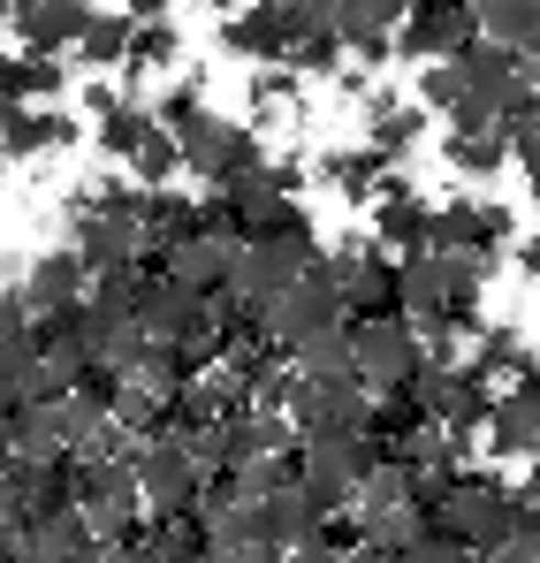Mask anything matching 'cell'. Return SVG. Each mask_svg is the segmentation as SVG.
Wrapping results in <instances>:
<instances>
[{"label":"cell","instance_id":"obj_1","mask_svg":"<svg viewBox=\"0 0 540 563\" xmlns=\"http://www.w3.org/2000/svg\"><path fill=\"white\" fill-rule=\"evenodd\" d=\"M427 526L456 549H510V541H526V503L495 472H456L450 495L427 510Z\"/></svg>","mask_w":540,"mask_h":563},{"label":"cell","instance_id":"obj_2","mask_svg":"<svg viewBox=\"0 0 540 563\" xmlns=\"http://www.w3.org/2000/svg\"><path fill=\"white\" fill-rule=\"evenodd\" d=\"M69 252L85 260V275H107V267H145V236H137V184H107V190H91V198H77Z\"/></svg>","mask_w":540,"mask_h":563},{"label":"cell","instance_id":"obj_3","mask_svg":"<svg viewBox=\"0 0 540 563\" xmlns=\"http://www.w3.org/2000/svg\"><path fill=\"white\" fill-rule=\"evenodd\" d=\"M351 374L388 396V388H411L427 374V335L404 320V312H381V320H351Z\"/></svg>","mask_w":540,"mask_h":563},{"label":"cell","instance_id":"obj_4","mask_svg":"<svg viewBox=\"0 0 540 563\" xmlns=\"http://www.w3.org/2000/svg\"><path fill=\"white\" fill-rule=\"evenodd\" d=\"M373 465H381L373 434H320V442H297V487L320 503V518L351 510Z\"/></svg>","mask_w":540,"mask_h":563},{"label":"cell","instance_id":"obj_5","mask_svg":"<svg viewBox=\"0 0 540 563\" xmlns=\"http://www.w3.org/2000/svg\"><path fill=\"white\" fill-rule=\"evenodd\" d=\"M183 145V176L206 190H229L244 168H260L267 153H260V130L252 122H221V114H206V122H190L176 137Z\"/></svg>","mask_w":540,"mask_h":563},{"label":"cell","instance_id":"obj_6","mask_svg":"<svg viewBox=\"0 0 540 563\" xmlns=\"http://www.w3.org/2000/svg\"><path fill=\"white\" fill-rule=\"evenodd\" d=\"M289 427H297V442H320V434H365V419H373V388L365 380H305L289 388Z\"/></svg>","mask_w":540,"mask_h":563},{"label":"cell","instance_id":"obj_7","mask_svg":"<svg viewBox=\"0 0 540 563\" xmlns=\"http://www.w3.org/2000/svg\"><path fill=\"white\" fill-rule=\"evenodd\" d=\"M69 465H77V457H69ZM77 510H85V526L99 533V541H114V533H130V526L145 518L130 450H122V457H91V465H77Z\"/></svg>","mask_w":540,"mask_h":563},{"label":"cell","instance_id":"obj_8","mask_svg":"<svg viewBox=\"0 0 540 563\" xmlns=\"http://www.w3.org/2000/svg\"><path fill=\"white\" fill-rule=\"evenodd\" d=\"M312 260H320V236H260V244H244V252H236L229 297H244L252 312H267V305H274V297H282L297 275H305Z\"/></svg>","mask_w":540,"mask_h":563},{"label":"cell","instance_id":"obj_9","mask_svg":"<svg viewBox=\"0 0 540 563\" xmlns=\"http://www.w3.org/2000/svg\"><path fill=\"white\" fill-rule=\"evenodd\" d=\"M320 275L335 282L343 320H381V312H404V305H396V260H388V252H373V244L320 252Z\"/></svg>","mask_w":540,"mask_h":563},{"label":"cell","instance_id":"obj_10","mask_svg":"<svg viewBox=\"0 0 540 563\" xmlns=\"http://www.w3.org/2000/svg\"><path fill=\"white\" fill-rule=\"evenodd\" d=\"M335 320H343V297H335V282L320 275V260H312V267H305V275H297V282H289V289L267 305V312H260V328H267V343L282 351V358H289L305 335L335 328Z\"/></svg>","mask_w":540,"mask_h":563},{"label":"cell","instance_id":"obj_11","mask_svg":"<svg viewBox=\"0 0 540 563\" xmlns=\"http://www.w3.org/2000/svg\"><path fill=\"white\" fill-rule=\"evenodd\" d=\"M130 465H137V503H145L153 518H183V510H198L206 472L190 465V450H183L176 434H168V442H130Z\"/></svg>","mask_w":540,"mask_h":563},{"label":"cell","instance_id":"obj_12","mask_svg":"<svg viewBox=\"0 0 540 563\" xmlns=\"http://www.w3.org/2000/svg\"><path fill=\"white\" fill-rule=\"evenodd\" d=\"M487 457L495 465H518V457H540V366L518 374L510 388H495V411H487Z\"/></svg>","mask_w":540,"mask_h":563},{"label":"cell","instance_id":"obj_13","mask_svg":"<svg viewBox=\"0 0 540 563\" xmlns=\"http://www.w3.org/2000/svg\"><path fill=\"white\" fill-rule=\"evenodd\" d=\"M503 236H510V213L495 198H450V206H434L427 252H495L503 260Z\"/></svg>","mask_w":540,"mask_h":563},{"label":"cell","instance_id":"obj_14","mask_svg":"<svg viewBox=\"0 0 540 563\" xmlns=\"http://www.w3.org/2000/svg\"><path fill=\"white\" fill-rule=\"evenodd\" d=\"M85 15H91V0H15V8H8L15 46H23V54H38V62H62V54L77 46Z\"/></svg>","mask_w":540,"mask_h":563},{"label":"cell","instance_id":"obj_15","mask_svg":"<svg viewBox=\"0 0 540 563\" xmlns=\"http://www.w3.org/2000/svg\"><path fill=\"white\" fill-rule=\"evenodd\" d=\"M85 260L62 244V252H38L31 267H23V282H15V297H23V312L31 320H54V312H69V305H85Z\"/></svg>","mask_w":540,"mask_h":563},{"label":"cell","instance_id":"obj_16","mask_svg":"<svg viewBox=\"0 0 540 563\" xmlns=\"http://www.w3.org/2000/svg\"><path fill=\"white\" fill-rule=\"evenodd\" d=\"M427 236H434V206H427L411 184H388L381 198H373V252L411 260V252H427Z\"/></svg>","mask_w":540,"mask_h":563},{"label":"cell","instance_id":"obj_17","mask_svg":"<svg viewBox=\"0 0 540 563\" xmlns=\"http://www.w3.org/2000/svg\"><path fill=\"white\" fill-rule=\"evenodd\" d=\"M472 38H480L472 8H411L396 23V54H411V62H456Z\"/></svg>","mask_w":540,"mask_h":563},{"label":"cell","instance_id":"obj_18","mask_svg":"<svg viewBox=\"0 0 540 563\" xmlns=\"http://www.w3.org/2000/svg\"><path fill=\"white\" fill-rule=\"evenodd\" d=\"M69 145H77V114H69V107H31V99L0 107V153H8V161L69 153Z\"/></svg>","mask_w":540,"mask_h":563},{"label":"cell","instance_id":"obj_19","mask_svg":"<svg viewBox=\"0 0 540 563\" xmlns=\"http://www.w3.org/2000/svg\"><path fill=\"white\" fill-rule=\"evenodd\" d=\"M404 15H411V0H335V38H343V54H359V62H388Z\"/></svg>","mask_w":540,"mask_h":563},{"label":"cell","instance_id":"obj_20","mask_svg":"<svg viewBox=\"0 0 540 563\" xmlns=\"http://www.w3.org/2000/svg\"><path fill=\"white\" fill-rule=\"evenodd\" d=\"M244 404H252V388H244L236 366H198L176 396V434L183 427H221V419H236Z\"/></svg>","mask_w":540,"mask_h":563},{"label":"cell","instance_id":"obj_21","mask_svg":"<svg viewBox=\"0 0 540 563\" xmlns=\"http://www.w3.org/2000/svg\"><path fill=\"white\" fill-rule=\"evenodd\" d=\"M221 46L229 54H244V62H289V0H252V8H236L229 23H221Z\"/></svg>","mask_w":540,"mask_h":563},{"label":"cell","instance_id":"obj_22","mask_svg":"<svg viewBox=\"0 0 540 563\" xmlns=\"http://www.w3.org/2000/svg\"><path fill=\"white\" fill-rule=\"evenodd\" d=\"M456 77H464L472 92L487 99L495 114H503L510 99L526 92V77H518V46H495V38H472V46L456 54Z\"/></svg>","mask_w":540,"mask_h":563},{"label":"cell","instance_id":"obj_23","mask_svg":"<svg viewBox=\"0 0 540 563\" xmlns=\"http://www.w3.org/2000/svg\"><path fill=\"white\" fill-rule=\"evenodd\" d=\"M213 563H282V541L267 533L260 503H229L213 518Z\"/></svg>","mask_w":540,"mask_h":563},{"label":"cell","instance_id":"obj_24","mask_svg":"<svg viewBox=\"0 0 540 563\" xmlns=\"http://www.w3.org/2000/svg\"><path fill=\"white\" fill-rule=\"evenodd\" d=\"M62 419H69V457H77V465H91V457H122V450H130V434L114 427V411L91 404V396H62Z\"/></svg>","mask_w":540,"mask_h":563},{"label":"cell","instance_id":"obj_25","mask_svg":"<svg viewBox=\"0 0 540 563\" xmlns=\"http://www.w3.org/2000/svg\"><path fill=\"white\" fill-rule=\"evenodd\" d=\"M8 450H15V457H69V419H62V404H15V411H8Z\"/></svg>","mask_w":540,"mask_h":563},{"label":"cell","instance_id":"obj_26","mask_svg":"<svg viewBox=\"0 0 540 563\" xmlns=\"http://www.w3.org/2000/svg\"><path fill=\"white\" fill-rule=\"evenodd\" d=\"M419 533H427V503H419V495H404V503H365L359 510V541L388 549V556H404Z\"/></svg>","mask_w":540,"mask_h":563},{"label":"cell","instance_id":"obj_27","mask_svg":"<svg viewBox=\"0 0 540 563\" xmlns=\"http://www.w3.org/2000/svg\"><path fill=\"white\" fill-rule=\"evenodd\" d=\"M130 31H137V23H130L122 8H91L69 54H77L85 69H122V62H130Z\"/></svg>","mask_w":540,"mask_h":563},{"label":"cell","instance_id":"obj_28","mask_svg":"<svg viewBox=\"0 0 540 563\" xmlns=\"http://www.w3.org/2000/svg\"><path fill=\"white\" fill-rule=\"evenodd\" d=\"M365 130H373L365 145H373L381 161H396V153H411V145L427 137V107H396V99L373 92V99H365Z\"/></svg>","mask_w":540,"mask_h":563},{"label":"cell","instance_id":"obj_29","mask_svg":"<svg viewBox=\"0 0 540 563\" xmlns=\"http://www.w3.org/2000/svg\"><path fill=\"white\" fill-rule=\"evenodd\" d=\"M145 289H153V267H107V275L85 282V305L99 320H137L145 312Z\"/></svg>","mask_w":540,"mask_h":563},{"label":"cell","instance_id":"obj_30","mask_svg":"<svg viewBox=\"0 0 540 563\" xmlns=\"http://www.w3.org/2000/svg\"><path fill=\"white\" fill-rule=\"evenodd\" d=\"M91 541H99V533L85 526V510H77V503H69V510L31 518V563H69V556H85Z\"/></svg>","mask_w":540,"mask_h":563},{"label":"cell","instance_id":"obj_31","mask_svg":"<svg viewBox=\"0 0 540 563\" xmlns=\"http://www.w3.org/2000/svg\"><path fill=\"white\" fill-rule=\"evenodd\" d=\"M260 510H267V533L282 541V549H305V541H320V503H312L297 479H289V487H274Z\"/></svg>","mask_w":540,"mask_h":563},{"label":"cell","instance_id":"obj_32","mask_svg":"<svg viewBox=\"0 0 540 563\" xmlns=\"http://www.w3.org/2000/svg\"><path fill=\"white\" fill-rule=\"evenodd\" d=\"M320 176L343 190V198H359V206H373L381 190H388V161L373 153V145H351V153H328L320 161Z\"/></svg>","mask_w":540,"mask_h":563},{"label":"cell","instance_id":"obj_33","mask_svg":"<svg viewBox=\"0 0 540 563\" xmlns=\"http://www.w3.org/2000/svg\"><path fill=\"white\" fill-rule=\"evenodd\" d=\"M161 122H153V99H137V92H122L107 114H99V153H114V161H130L145 137H153Z\"/></svg>","mask_w":540,"mask_h":563},{"label":"cell","instance_id":"obj_34","mask_svg":"<svg viewBox=\"0 0 540 563\" xmlns=\"http://www.w3.org/2000/svg\"><path fill=\"white\" fill-rule=\"evenodd\" d=\"M472 23H480V38H495V46H533L540 38V0H472Z\"/></svg>","mask_w":540,"mask_h":563},{"label":"cell","instance_id":"obj_35","mask_svg":"<svg viewBox=\"0 0 540 563\" xmlns=\"http://www.w3.org/2000/svg\"><path fill=\"white\" fill-rule=\"evenodd\" d=\"M289 366L305 380H343L351 374V320H335V328H320V335H305L297 351H289ZM359 380V374H351Z\"/></svg>","mask_w":540,"mask_h":563},{"label":"cell","instance_id":"obj_36","mask_svg":"<svg viewBox=\"0 0 540 563\" xmlns=\"http://www.w3.org/2000/svg\"><path fill=\"white\" fill-rule=\"evenodd\" d=\"M472 343H480V351H472V366L495 380V388H510L518 374H533V351H526V335H518V328H480Z\"/></svg>","mask_w":540,"mask_h":563},{"label":"cell","instance_id":"obj_37","mask_svg":"<svg viewBox=\"0 0 540 563\" xmlns=\"http://www.w3.org/2000/svg\"><path fill=\"white\" fill-rule=\"evenodd\" d=\"M176 62H183V31L168 23V15H153V23L130 31V62H122L130 77H145V69H176Z\"/></svg>","mask_w":540,"mask_h":563},{"label":"cell","instance_id":"obj_38","mask_svg":"<svg viewBox=\"0 0 540 563\" xmlns=\"http://www.w3.org/2000/svg\"><path fill=\"white\" fill-rule=\"evenodd\" d=\"M297 69L289 62H267L260 77H252V130H267V122H289V107H297Z\"/></svg>","mask_w":540,"mask_h":563},{"label":"cell","instance_id":"obj_39","mask_svg":"<svg viewBox=\"0 0 540 563\" xmlns=\"http://www.w3.org/2000/svg\"><path fill=\"white\" fill-rule=\"evenodd\" d=\"M503 161H510V137H503V130H472V137H450V168H456V176H472V184L503 176Z\"/></svg>","mask_w":540,"mask_h":563},{"label":"cell","instance_id":"obj_40","mask_svg":"<svg viewBox=\"0 0 540 563\" xmlns=\"http://www.w3.org/2000/svg\"><path fill=\"white\" fill-rule=\"evenodd\" d=\"M130 176H137L145 190L176 184V176H183V145H176V130H153V137H145V145L130 153Z\"/></svg>","mask_w":540,"mask_h":563},{"label":"cell","instance_id":"obj_41","mask_svg":"<svg viewBox=\"0 0 540 563\" xmlns=\"http://www.w3.org/2000/svg\"><path fill=\"white\" fill-rule=\"evenodd\" d=\"M206 114H213V107H206V85H198V77H176V85H168V92L153 99V122H161V130H190V122H206Z\"/></svg>","mask_w":540,"mask_h":563},{"label":"cell","instance_id":"obj_42","mask_svg":"<svg viewBox=\"0 0 540 563\" xmlns=\"http://www.w3.org/2000/svg\"><path fill=\"white\" fill-rule=\"evenodd\" d=\"M69 85V69L62 62H38V54H15V99H31V107H46V99H62Z\"/></svg>","mask_w":540,"mask_h":563},{"label":"cell","instance_id":"obj_43","mask_svg":"<svg viewBox=\"0 0 540 563\" xmlns=\"http://www.w3.org/2000/svg\"><path fill=\"white\" fill-rule=\"evenodd\" d=\"M282 563H335L328 541H305V549H282Z\"/></svg>","mask_w":540,"mask_h":563},{"label":"cell","instance_id":"obj_44","mask_svg":"<svg viewBox=\"0 0 540 563\" xmlns=\"http://www.w3.org/2000/svg\"><path fill=\"white\" fill-rule=\"evenodd\" d=\"M335 563H396V556H388V549H373V541H351Z\"/></svg>","mask_w":540,"mask_h":563},{"label":"cell","instance_id":"obj_45","mask_svg":"<svg viewBox=\"0 0 540 563\" xmlns=\"http://www.w3.org/2000/svg\"><path fill=\"white\" fill-rule=\"evenodd\" d=\"M122 15L130 23H153V15H168V0H122Z\"/></svg>","mask_w":540,"mask_h":563},{"label":"cell","instance_id":"obj_46","mask_svg":"<svg viewBox=\"0 0 540 563\" xmlns=\"http://www.w3.org/2000/svg\"><path fill=\"white\" fill-rule=\"evenodd\" d=\"M518 267H526V275L540 282V229H533V236H526V244H518Z\"/></svg>","mask_w":540,"mask_h":563},{"label":"cell","instance_id":"obj_47","mask_svg":"<svg viewBox=\"0 0 540 563\" xmlns=\"http://www.w3.org/2000/svg\"><path fill=\"white\" fill-rule=\"evenodd\" d=\"M15 472V450H8V419H0V479Z\"/></svg>","mask_w":540,"mask_h":563},{"label":"cell","instance_id":"obj_48","mask_svg":"<svg viewBox=\"0 0 540 563\" xmlns=\"http://www.w3.org/2000/svg\"><path fill=\"white\" fill-rule=\"evenodd\" d=\"M526 465H533L526 472V495H540V457H526Z\"/></svg>","mask_w":540,"mask_h":563},{"label":"cell","instance_id":"obj_49","mask_svg":"<svg viewBox=\"0 0 540 563\" xmlns=\"http://www.w3.org/2000/svg\"><path fill=\"white\" fill-rule=\"evenodd\" d=\"M198 8H229V0H198Z\"/></svg>","mask_w":540,"mask_h":563},{"label":"cell","instance_id":"obj_50","mask_svg":"<svg viewBox=\"0 0 540 563\" xmlns=\"http://www.w3.org/2000/svg\"><path fill=\"white\" fill-rule=\"evenodd\" d=\"M8 8H15V0H0V23H8Z\"/></svg>","mask_w":540,"mask_h":563},{"label":"cell","instance_id":"obj_51","mask_svg":"<svg viewBox=\"0 0 540 563\" xmlns=\"http://www.w3.org/2000/svg\"><path fill=\"white\" fill-rule=\"evenodd\" d=\"M526 184H533V198H540V176H526Z\"/></svg>","mask_w":540,"mask_h":563}]
</instances>
